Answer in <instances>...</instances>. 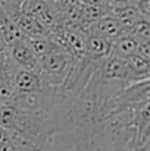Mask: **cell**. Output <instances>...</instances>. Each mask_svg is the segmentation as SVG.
I'll return each instance as SVG.
<instances>
[{
	"label": "cell",
	"instance_id": "7c38bea8",
	"mask_svg": "<svg viewBox=\"0 0 150 151\" xmlns=\"http://www.w3.org/2000/svg\"><path fill=\"white\" fill-rule=\"evenodd\" d=\"M104 15H107V10L103 7L93 6V4H84V3H81V6H80V22L84 25L91 27Z\"/></svg>",
	"mask_w": 150,
	"mask_h": 151
},
{
	"label": "cell",
	"instance_id": "7a4b0ae2",
	"mask_svg": "<svg viewBox=\"0 0 150 151\" xmlns=\"http://www.w3.org/2000/svg\"><path fill=\"white\" fill-rule=\"evenodd\" d=\"M13 84V91L15 96H33L38 94L44 90L46 84L43 78L33 70H25V69H18L12 78Z\"/></svg>",
	"mask_w": 150,
	"mask_h": 151
},
{
	"label": "cell",
	"instance_id": "9c48e42d",
	"mask_svg": "<svg viewBox=\"0 0 150 151\" xmlns=\"http://www.w3.org/2000/svg\"><path fill=\"white\" fill-rule=\"evenodd\" d=\"M91 29L99 34L100 37L106 38L107 41H113L116 40L121 34L125 32V29L122 28V25L112 16V15H104L101 19H99L96 24L91 25Z\"/></svg>",
	"mask_w": 150,
	"mask_h": 151
},
{
	"label": "cell",
	"instance_id": "d6986e66",
	"mask_svg": "<svg viewBox=\"0 0 150 151\" xmlns=\"http://www.w3.org/2000/svg\"><path fill=\"white\" fill-rule=\"evenodd\" d=\"M140 151H150V150H149V148H146V150H140Z\"/></svg>",
	"mask_w": 150,
	"mask_h": 151
},
{
	"label": "cell",
	"instance_id": "3957f363",
	"mask_svg": "<svg viewBox=\"0 0 150 151\" xmlns=\"http://www.w3.org/2000/svg\"><path fill=\"white\" fill-rule=\"evenodd\" d=\"M7 53H9L10 59L13 60V63L19 69L33 70V72L38 70V57L34 54V51L30 47L27 38L18 40L13 44H10L7 47Z\"/></svg>",
	"mask_w": 150,
	"mask_h": 151
},
{
	"label": "cell",
	"instance_id": "5b68a950",
	"mask_svg": "<svg viewBox=\"0 0 150 151\" xmlns=\"http://www.w3.org/2000/svg\"><path fill=\"white\" fill-rule=\"evenodd\" d=\"M112 51V43L100 37L93 29L86 34V51L84 56L94 63H101Z\"/></svg>",
	"mask_w": 150,
	"mask_h": 151
},
{
	"label": "cell",
	"instance_id": "8fae6325",
	"mask_svg": "<svg viewBox=\"0 0 150 151\" xmlns=\"http://www.w3.org/2000/svg\"><path fill=\"white\" fill-rule=\"evenodd\" d=\"M30 47L33 49L34 54L37 57H41V56H46L51 51L57 50V49H62L53 38L51 35L49 37H38V38H27Z\"/></svg>",
	"mask_w": 150,
	"mask_h": 151
},
{
	"label": "cell",
	"instance_id": "277c9868",
	"mask_svg": "<svg viewBox=\"0 0 150 151\" xmlns=\"http://www.w3.org/2000/svg\"><path fill=\"white\" fill-rule=\"evenodd\" d=\"M97 75L101 81H124L130 84V73L124 59L109 54L97 68Z\"/></svg>",
	"mask_w": 150,
	"mask_h": 151
},
{
	"label": "cell",
	"instance_id": "6da1fadb",
	"mask_svg": "<svg viewBox=\"0 0 150 151\" xmlns=\"http://www.w3.org/2000/svg\"><path fill=\"white\" fill-rule=\"evenodd\" d=\"M74 63V57L63 49L51 51L46 56L38 57L37 73L43 78L46 85L60 87L66 79Z\"/></svg>",
	"mask_w": 150,
	"mask_h": 151
},
{
	"label": "cell",
	"instance_id": "52a82bcc",
	"mask_svg": "<svg viewBox=\"0 0 150 151\" xmlns=\"http://www.w3.org/2000/svg\"><path fill=\"white\" fill-rule=\"evenodd\" d=\"M125 66L130 73V84L140 82L144 79H149L150 76V60L140 56L138 53H134L124 59Z\"/></svg>",
	"mask_w": 150,
	"mask_h": 151
},
{
	"label": "cell",
	"instance_id": "e0dca14e",
	"mask_svg": "<svg viewBox=\"0 0 150 151\" xmlns=\"http://www.w3.org/2000/svg\"><path fill=\"white\" fill-rule=\"evenodd\" d=\"M110 4H130L131 0H109Z\"/></svg>",
	"mask_w": 150,
	"mask_h": 151
},
{
	"label": "cell",
	"instance_id": "ac0fdd59",
	"mask_svg": "<svg viewBox=\"0 0 150 151\" xmlns=\"http://www.w3.org/2000/svg\"><path fill=\"white\" fill-rule=\"evenodd\" d=\"M6 0H0V10H4L6 12Z\"/></svg>",
	"mask_w": 150,
	"mask_h": 151
},
{
	"label": "cell",
	"instance_id": "8992f818",
	"mask_svg": "<svg viewBox=\"0 0 150 151\" xmlns=\"http://www.w3.org/2000/svg\"><path fill=\"white\" fill-rule=\"evenodd\" d=\"M16 27L19 28V31L22 32V35L25 38H38V37H49L50 31L34 16L31 15H25L22 12H16L10 16Z\"/></svg>",
	"mask_w": 150,
	"mask_h": 151
},
{
	"label": "cell",
	"instance_id": "ba28073f",
	"mask_svg": "<svg viewBox=\"0 0 150 151\" xmlns=\"http://www.w3.org/2000/svg\"><path fill=\"white\" fill-rule=\"evenodd\" d=\"M107 15H112L125 31H128L134 24H137L141 18H144L137 7H134L133 4H110ZM149 19V18H147Z\"/></svg>",
	"mask_w": 150,
	"mask_h": 151
},
{
	"label": "cell",
	"instance_id": "2e32d148",
	"mask_svg": "<svg viewBox=\"0 0 150 151\" xmlns=\"http://www.w3.org/2000/svg\"><path fill=\"white\" fill-rule=\"evenodd\" d=\"M80 1H81V3H84V4L99 6V7H103V9H106V10H109V7H110L109 0H80Z\"/></svg>",
	"mask_w": 150,
	"mask_h": 151
},
{
	"label": "cell",
	"instance_id": "30bf717a",
	"mask_svg": "<svg viewBox=\"0 0 150 151\" xmlns=\"http://www.w3.org/2000/svg\"><path fill=\"white\" fill-rule=\"evenodd\" d=\"M134 53H137V40L131 34H128L127 31L124 34H121L116 40L112 41L110 54L121 57V59H125V57H128Z\"/></svg>",
	"mask_w": 150,
	"mask_h": 151
},
{
	"label": "cell",
	"instance_id": "4fadbf2b",
	"mask_svg": "<svg viewBox=\"0 0 150 151\" xmlns=\"http://www.w3.org/2000/svg\"><path fill=\"white\" fill-rule=\"evenodd\" d=\"M137 41H150V22L147 18H141L137 24H134L128 31Z\"/></svg>",
	"mask_w": 150,
	"mask_h": 151
},
{
	"label": "cell",
	"instance_id": "5bb4252c",
	"mask_svg": "<svg viewBox=\"0 0 150 151\" xmlns=\"http://www.w3.org/2000/svg\"><path fill=\"white\" fill-rule=\"evenodd\" d=\"M0 151H22L13 139V135L0 126Z\"/></svg>",
	"mask_w": 150,
	"mask_h": 151
},
{
	"label": "cell",
	"instance_id": "9a60e30c",
	"mask_svg": "<svg viewBox=\"0 0 150 151\" xmlns=\"http://www.w3.org/2000/svg\"><path fill=\"white\" fill-rule=\"evenodd\" d=\"M137 53L150 60V41H137Z\"/></svg>",
	"mask_w": 150,
	"mask_h": 151
}]
</instances>
